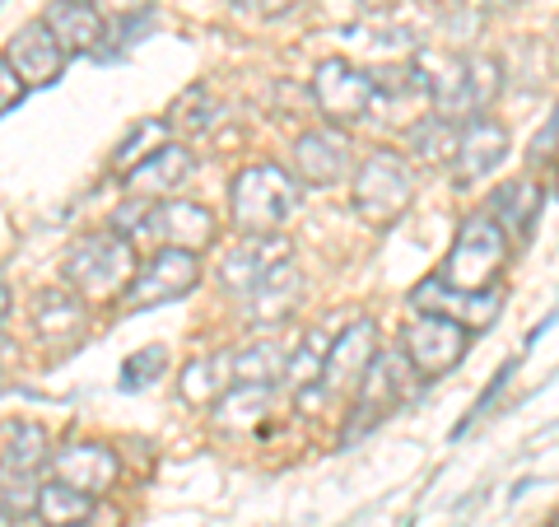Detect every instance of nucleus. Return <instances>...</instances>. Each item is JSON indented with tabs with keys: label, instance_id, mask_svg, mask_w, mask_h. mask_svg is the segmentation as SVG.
<instances>
[{
	"label": "nucleus",
	"instance_id": "obj_8",
	"mask_svg": "<svg viewBox=\"0 0 559 527\" xmlns=\"http://www.w3.org/2000/svg\"><path fill=\"white\" fill-rule=\"evenodd\" d=\"M201 285V257L197 253H178V248H159L145 267H135V280L121 294V304L131 313L159 308V304H178L191 290Z\"/></svg>",
	"mask_w": 559,
	"mask_h": 527
},
{
	"label": "nucleus",
	"instance_id": "obj_31",
	"mask_svg": "<svg viewBox=\"0 0 559 527\" xmlns=\"http://www.w3.org/2000/svg\"><path fill=\"white\" fill-rule=\"evenodd\" d=\"M33 504H38V485H33V477L0 471V518L24 523V518H33Z\"/></svg>",
	"mask_w": 559,
	"mask_h": 527
},
{
	"label": "nucleus",
	"instance_id": "obj_28",
	"mask_svg": "<svg viewBox=\"0 0 559 527\" xmlns=\"http://www.w3.org/2000/svg\"><path fill=\"white\" fill-rule=\"evenodd\" d=\"M51 458V444H47V430L24 420V425L10 430V448H5V471H20V477H33L43 462Z\"/></svg>",
	"mask_w": 559,
	"mask_h": 527
},
{
	"label": "nucleus",
	"instance_id": "obj_5",
	"mask_svg": "<svg viewBox=\"0 0 559 527\" xmlns=\"http://www.w3.org/2000/svg\"><path fill=\"white\" fill-rule=\"evenodd\" d=\"M373 355H378V323L373 318H355L336 341H331L326 364H322V378L312 383V388L294 393V401H299L304 411H312V407H322V401L341 397V393H355Z\"/></svg>",
	"mask_w": 559,
	"mask_h": 527
},
{
	"label": "nucleus",
	"instance_id": "obj_37",
	"mask_svg": "<svg viewBox=\"0 0 559 527\" xmlns=\"http://www.w3.org/2000/svg\"><path fill=\"white\" fill-rule=\"evenodd\" d=\"M238 10H248V14H261V20H271V14H285L294 0H234Z\"/></svg>",
	"mask_w": 559,
	"mask_h": 527
},
{
	"label": "nucleus",
	"instance_id": "obj_16",
	"mask_svg": "<svg viewBox=\"0 0 559 527\" xmlns=\"http://www.w3.org/2000/svg\"><path fill=\"white\" fill-rule=\"evenodd\" d=\"M349 164H355V150L336 127H318V131H304L294 140V173L308 183V187H331L341 183Z\"/></svg>",
	"mask_w": 559,
	"mask_h": 527
},
{
	"label": "nucleus",
	"instance_id": "obj_27",
	"mask_svg": "<svg viewBox=\"0 0 559 527\" xmlns=\"http://www.w3.org/2000/svg\"><path fill=\"white\" fill-rule=\"evenodd\" d=\"M326 350H331V337L326 331H308V337L299 341V350H289V360H285V388L294 393H304L312 388V383L322 378V364H326Z\"/></svg>",
	"mask_w": 559,
	"mask_h": 527
},
{
	"label": "nucleus",
	"instance_id": "obj_34",
	"mask_svg": "<svg viewBox=\"0 0 559 527\" xmlns=\"http://www.w3.org/2000/svg\"><path fill=\"white\" fill-rule=\"evenodd\" d=\"M90 5L98 10V20H117V24H127V20H140L154 0H90Z\"/></svg>",
	"mask_w": 559,
	"mask_h": 527
},
{
	"label": "nucleus",
	"instance_id": "obj_36",
	"mask_svg": "<svg viewBox=\"0 0 559 527\" xmlns=\"http://www.w3.org/2000/svg\"><path fill=\"white\" fill-rule=\"evenodd\" d=\"M532 160H536V164H550V160H555V117H546V127L536 131V140H532Z\"/></svg>",
	"mask_w": 559,
	"mask_h": 527
},
{
	"label": "nucleus",
	"instance_id": "obj_22",
	"mask_svg": "<svg viewBox=\"0 0 559 527\" xmlns=\"http://www.w3.org/2000/svg\"><path fill=\"white\" fill-rule=\"evenodd\" d=\"M271 401H275V388H257V383H234V388L215 401V425H219V430H229V434L252 430L257 420L271 411Z\"/></svg>",
	"mask_w": 559,
	"mask_h": 527
},
{
	"label": "nucleus",
	"instance_id": "obj_7",
	"mask_svg": "<svg viewBox=\"0 0 559 527\" xmlns=\"http://www.w3.org/2000/svg\"><path fill=\"white\" fill-rule=\"evenodd\" d=\"M466 350H471V331L462 323L443 318V313H419L406 327V350L401 355L425 383H439L466 360Z\"/></svg>",
	"mask_w": 559,
	"mask_h": 527
},
{
	"label": "nucleus",
	"instance_id": "obj_4",
	"mask_svg": "<svg viewBox=\"0 0 559 527\" xmlns=\"http://www.w3.org/2000/svg\"><path fill=\"white\" fill-rule=\"evenodd\" d=\"M503 261H509V234H503L489 215H471L457 230V238H452L439 280L457 294H476V290L495 285Z\"/></svg>",
	"mask_w": 559,
	"mask_h": 527
},
{
	"label": "nucleus",
	"instance_id": "obj_33",
	"mask_svg": "<svg viewBox=\"0 0 559 527\" xmlns=\"http://www.w3.org/2000/svg\"><path fill=\"white\" fill-rule=\"evenodd\" d=\"M513 368H518V360H509V364H503V368H499V374H495V383H489V388L480 393V401H476V411H471V415L462 420V425H457V430H452V438H462V434H466L471 425H476V415H485V411H489V401H495V397L503 393V383H509V378H513Z\"/></svg>",
	"mask_w": 559,
	"mask_h": 527
},
{
	"label": "nucleus",
	"instance_id": "obj_38",
	"mask_svg": "<svg viewBox=\"0 0 559 527\" xmlns=\"http://www.w3.org/2000/svg\"><path fill=\"white\" fill-rule=\"evenodd\" d=\"M10 304H14V294H10V285H0V323L10 318Z\"/></svg>",
	"mask_w": 559,
	"mask_h": 527
},
{
	"label": "nucleus",
	"instance_id": "obj_17",
	"mask_svg": "<svg viewBox=\"0 0 559 527\" xmlns=\"http://www.w3.org/2000/svg\"><path fill=\"white\" fill-rule=\"evenodd\" d=\"M191 168H197L191 150L178 145V140H168V145L145 154V160L127 173V197L131 201H168V191H178L191 178Z\"/></svg>",
	"mask_w": 559,
	"mask_h": 527
},
{
	"label": "nucleus",
	"instance_id": "obj_12",
	"mask_svg": "<svg viewBox=\"0 0 559 527\" xmlns=\"http://www.w3.org/2000/svg\"><path fill=\"white\" fill-rule=\"evenodd\" d=\"M5 61H10L14 75L24 80V90H28V84H33V90H43V84H57L66 75V61L70 57H66V47L51 38V28L43 20H33V24H24L10 38Z\"/></svg>",
	"mask_w": 559,
	"mask_h": 527
},
{
	"label": "nucleus",
	"instance_id": "obj_19",
	"mask_svg": "<svg viewBox=\"0 0 559 527\" xmlns=\"http://www.w3.org/2000/svg\"><path fill=\"white\" fill-rule=\"evenodd\" d=\"M234 388V350H219V355L191 360L178 378V393L187 407H215V401Z\"/></svg>",
	"mask_w": 559,
	"mask_h": 527
},
{
	"label": "nucleus",
	"instance_id": "obj_21",
	"mask_svg": "<svg viewBox=\"0 0 559 527\" xmlns=\"http://www.w3.org/2000/svg\"><path fill=\"white\" fill-rule=\"evenodd\" d=\"M540 201H546V197H540V187L509 183V187L495 191V201H489V220H495L503 234H522V238H527L536 215H540Z\"/></svg>",
	"mask_w": 559,
	"mask_h": 527
},
{
	"label": "nucleus",
	"instance_id": "obj_15",
	"mask_svg": "<svg viewBox=\"0 0 559 527\" xmlns=\"http://www.w3.org/2000/svg\"><path fill=\"white\" fill-rule=\"evenodd\" d=\"M289 257V238L285 234H242L219 261V285L234 298H242L261 276H266L275 261Z\"/></svg>",
	"mask_w": 559,
	"mask_h": 527
},
{
	"label": "nucleus",
	"instance_id": "obj_23",
	"mask_svg": "<svg viewBox=\"0 0 559 527\" xmlns=\"http://www.w3.org/2000/svg\"><path fill=\"white\" fill-rule=\"evenodd\" d=\"M33 518H43L47 527H84L94 518V500L70 490L61 481L38 485V504H33Z\"/></svg>",
	"mask_w": 559,
	"mask_h": 527
},
{
	"label": "nucleus",
	"instance_id": "obj_24",
	"mask_svg": "<svg viewBox=\"0 0 559 527\" xmlns=\"http://www.w3.org/2000/svg\"><path fill=\"white\" fill-rule=\"evenodd\" d=\"M289 350L280 341H252L248 350H234V383H257V388H275L285 378Z\"/></svg>",
	"mask_w": 559,
	"mask_h": 527
},
{
	"label": "nucleus",
	"instance_id": "obj_29",
	"mask_svg": "<svg viewBox=\"0 0 559 527\" xmlns=\"http://www.w3.org/2000/svg\"><path fill=\"white\" fill-rule=\"evenodd\" d=\"M462 75H466V103L471 117L485 113L489 103L503 94V66L495 57H462Z\"/></svg>",
	"mask_w": 559,
	"mask_h": 527
},
{
	"label": "nucleus",
	"instance_id": "obj_13",
	"mask_svg": "<svg viewBox=\"0 0 559 527\" xmlns=\"http://www.w3.org/2000/svg\"><path fill=\"white\" fill-rule=\"evenodd\" d=\"M299 304H304V271L294 267L289 257L275 261V267L242 294V313H248L252 327H280L285 318H294Z\"/></svg>",
	"mask_w": 559,
	"mask_h": 527
},
{
	"label": "nucleus",
	"instance_id": "obj_6",
	"mask_svg": "<svg viewBox=\"0 0 559 527\" xmlns=\"http://www.w3.org/2000/svg\"><path fill=\"white\" fill-rule=\"evenodd\" d=\"M355 397V407H349V425H345V444L359 434H369L382 415H392V407H401V401L411 397V383H406V355H388V350H378V355L369 360V368H364L359 388L349 393Z\"/></svg>",
	"mask_w": 559,
	"mask_h": 527
},
{
	"label": "nucleus",
	"instance_id": "obj_11",
	"mask_svg": "<svg viewBox=\"0 0 559 527\" xmlns=\"http://www.w3.org/2000/svg\"><path fill=\"white\" fill-rule=\"evenodd\" d=\"M503 154H509V127H499L495 117L476 113L466 121V127H457V150H452V178H457L462 187L466 183H480L489 178Z\"/></svg>",
	"mask_w": 559,
	"mask_h": 527
},
{
	"label": "nucleus",
	"instance_id": "obj_20",
	"mask_svg": "<svg viewBox=\"0 0 559 527\" xmlns=\"http://www.w3.org/2000/svg\"><path fill=\"white\" fill-rule=\"evenodd\" d=\"M33 323L47 341H70L90 327V304L70 290H43L38 304H33Z\"/></svg>",
	"mask_w": 559,
	"mask_h": 527
},
{
	"label": "nucleus",
	"instance_id": "obj_1",
	"mask_svg": "<svg viewBox=\"0 0 559 527\" xmlns=\"http://www.w3.org/2000/svg\"><path fill=\"white\" fill-rule=\"evenodd\" d=\"M135 267H140L135 243L127 234L94 230L66 253V285L84 304H112V298L127 294V285L135 280Z\"/></svg>",
	"mask_w": 559,
	"mask_h": 527
},
{
	"label": "nucleus",
	"instance_id": "obj_39",
	"mask_svg": "<svg viewBox=\"0 0 559 527\" xmlns=\"http://www.w3.org/2000/svg\"><path fill=\"white\" fill-rule=\"evenodd\" d=\"M476 10H499V5H513V0H471Z\"/></svg>",
	"mask_w": 559,
	"mask_h": 527
},
{
	"label": "nucleus",
	"instance_id": "obj_18",
	"mask_svg": "<svg viewBox=\"0 0 559 527\" xmlns=\"http://www.w3.org/2000/svg\"><path fill=\"white\" fill-rule=\"evenodd\" d=\"M43 24L66 47V57H84V51H94L103 43V20L90 0H51Z\"/></svg>",
	"mask_w": 559,
	"mask_h": 527
},
{
	"label": "nucleus",
	"instance_id": "obj_10",
	"mask_svg": "<svg viewBox=\"0 0 559 527\" xmlns=\"http://www.w3.org/2000/svg\"><path fill=\"white\" fill-rule=\"evenodd\" d=\"M140 230L154 234L164 243V248H178V253H201L215 243V215H210L205 206L197 201H182V197H173V201H154L145 210V220H140Z\"/></svg>",
	"mask_w": 559,
	"mask_h": 527
},
{
	"label": "nucleus",
	"instance_id": "obj_3",
	"mask_svg": "<svg viewBox=\"0 0 559 527\" xmlns=\"http://www.w3.org/2000/svg\"><path fill=\"white\" fill-rule=\"evenodd\" d=\"M355 215L369 230H392L415 201V173L396 150H373L364 154V164L355 168Z\"/></svg>",
	"mask_w": 559,
	"mask_h": 527
},
{
	"label": "nucleus",
	"instance_id": "obj_35",
	"mask_svg": "<svg viewBox=\"0 0 559 527\" xmlns=\"http://www.w3.org/2000/svg\"><path fill=\"white\" fill-rule=\"evenodd\" d=\"M20 98H24V80L14 75L5 57H0V113H10V108H14V103H20Z\"/></svg>",
	"mask_w": 559,
	"mask_h": 527
},
{
	"label": "nucleus",
	"instance_id": "obj_25",
	"mask_svg": "<svg viewBox=\"0 0 559 527\" xmlns=\"http://www.w3.org/2000/svg\"><path fill=\"white\" fill-rule=\"evenodd\" d=\"M411 154H419L425 164H452V150H457V121H448L439 113L415 117L411 127Z\"/></svg>",
	"mask_w": 559,
	"mask_h": 527
},
{
	"label": "nucleus",
	"instance_id": "obj_26",
	"mask_svg": "<svg viewBox=\"0 0 559 527\" xmlns=\"http://www.w3.org/2000/svg\"><path fill=\"white\" fill-rule=\"evenodd\" d=\"M215 113H219L215 94H210L205 84H191V90H182L178 98H173L164 127H168V131H182V136H201L210 121H215Z\"/></svg>",
	"mask_w": 559,
	"mask_h": 527
},
{
	"label": "nucleus",
	"instance_id": "obj_30",
	"mask_svg": "<svg viewBox=\"0 0 559 527\" xmlns=\"http://www.w3.org/2000/svg\"><path fill=\"white\" fill-rule=\"evenodd\" d=\"M159 145H168V127L159 117H145V121H135L131 127V136L121 140L117 145V154H112V168L117 173H131L140 160H145V154H154Z\"/></svg>",
	"mask_w": 559,
	"mask_h": 527
},
{
	"label": "nucleus",
	"instance_id": "obj_32",
	"mask_svg": "<svg viewBox=\"0 0 559 527\" xmlns=\"http://www.w3.org/2000/svg\"><path fill=\"white\" fill-rule=\"evenodd\" d=\"M164 368H168V346H145V350H135V355L121 364V388H127V393L150 388L154 378H164Z\"/></svg>",
	"mask_w": 559,
	"mask_h": 527
},
{
	"label": "nucleus",
	"instance_id": "obj_40",
	"mask_svg": "<svg viewBox=\"0 0 559 527\" xmlns=\"http://www.w3.org/2000/svg\"><path fill=\"white\" fill-rule=\"evenodd\" d=\"M546 527H550V523H546Z\"/></svg>",
	"mask_w": 559,
	"mask_h": 527
},
{
	"label": "nucleus",
	"instance_id": "obj_2",
	"mask_svg": "<svg viewBox=\"0 0 559 527\" xmlns=\"http://www.w3.org/2000/svg\"><path fill=\"white\" fill-rule=\"evenodd\" d=\"M299 178L280 164H252L234 178L229 206H234V224L242 234H280L294 210H299Z\"/></svg>",
	"mask_w": 559,
	"mask_h": 527
},
{
	"label": "nucleus",
	"instance_id": "obj_9",
	"mask_svg": "<svg viewBox=\"0 0 559 527\" xmlns=\"http://www.w3.org/2000/svg\"><path fill=\"white\" fill-rule=\"evenodd\" d=\"M312 98L331 127H355L373 108V75L345 57H326L312 70Z\"/></svg>",
	"mask_w": 559,
	"mask_h": 527
},
{
	"label": "nucleus",
	"instance_id": "obj_14",
	"mask_svg": "<svg viewBox=\"0 0 559 527\" xmlns=\"http://www.w3.org/2000/svg\"><path fill=\"white\" fill-rule=\"evenodd\" d=\"M47 471H51V481H61L70 490H80V495L98 500L103 490H112L121 462H117V453L108 444H70L61 453H51Z\"/></svg>",
	"mask_w": 559,
	"mask_h": 527
}]
</instances>
